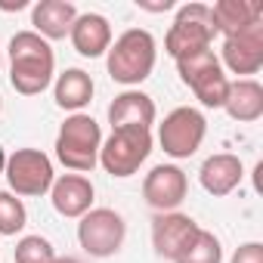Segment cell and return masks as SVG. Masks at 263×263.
Instances as JSON below:
<instances>
[{"mask_svg":"<svg viewBox=\"0 0 263 263\" xmlns=\"http://www.w3.org/2000/svg\"><path fill=\"white\" fill-rule=\"evenodd\" d=\"M241 177H245V164H241V158L232 155V152H217V155L204 158V164H201V171H198L201 189H204L208 195H214V198H223V195H229L232 189H238Z\"/></svg>","mask_w":263,"mask_h":263,"instance_id":"9a60e30c","label":"cell"},{"mask_svg":"<svg viewBox=\"0 0 263 263\" xmlns=\"http://www.w3.org/2000/svg\"><path fill=\"white\" fill-rule=\"evenodd\" d=\"M99 149H102V127L96 118L78 111L68 115L56 134V158L65 164L71 174H90L99 164Z\"/></svg>","mask_w":263,"mask_h":263,"instance_id":"3957f363","label":"cell"},{"mask_svg":"<svg viewBox=\"0 0 263 263\" xmlns=\"http://www.w3.org/2000/svg\"><path fill=\"white\" fill-rule=\"evenodd\" d=\"M68 37L84 59H96V56H105L111 47V25L99 13H78Z\"/></svg>","mask_w":263,"mask_h":263,"instance_id":"e0dca14e","label":"cell"},{"mask_svg":"<svg viewBox=\"0 0 263 263\" xmlns=\"http://www.w3.org/2000/svg\"><path fill=\"white\" fill-rule=\"evenodd\" d=\"M155 59H158V44H155L152 31H146V28H127L121 37L111 41V47L105 53L111 81H118L130 90L140 87L155 71Z\"/></svg>","mask_w":263,"mask_h":263,"instance_id":"7a4b0ae2","label":"cell"},{"mask_svg":"<svg viewBox=\"0 0 263 263\" xmlns=\"http://www.w3.org/2000/svg\"><path fill=\"white\" fill-rule=\"evenodd\" d=\"M93 195H96V189H93L90 177H84V174L56 177L53 180V189H50L53 211L59 217H71V220H81L93 208Z\"/></svg>","mask_w":263,"mask_h":263,"instance_id":"4fadbf2b","label":"cell"},{"mask_svg":"<svg viewBox=\"0 0 263 263\" xmlns=\"http://www.w3.org/2000/svg\"><path fill=\"white\" fill-rule=\"evenodd\" d=\"M28 223V211L19 195L13 192H0V235H16Z\"/></svg>","mask_w":263,"mask_h":263,"instance_id":"7402d4cb","label":"cell"},{"mask_svg":"<svg viewBox=\"0 0 263 263\" xmlns=\"http://www.w3.org/2000/svg\"><path fill=\"white\" fill-rule=\"evenodd\" d=\"M4 177L10 183L13 195H25V198H41L53 189L56 171L47 152L41 149H16L13 155H7V167Z\"/></svg>","mask_w":263,"mask_h":263,"instance_id":"52a82bcc","label":"cell"},{"mask_svg":"<svg viewBox=\"0 0 263 263\" xmlns=\"http://www.w3.org/2000/svg\"><path fill=\"white\" fill-rule=\"evenodd\" d=\"M195 232H198V223L189 214H180V211L155 214V220H152V248H155L158 257L174 260L189 245V238Z\"/></svg>","mask_w":263,"mask_h":263,"instance_id":"7c38bea8","label":"cell"},{"mask_svg":"<svg viewBox=\"0 0 263 263\" xmlns=\"http://www.w3.org/2000/svg\"><path fill=\"white\" fill-rule=\"evenodd\" d=\"M223 62L232 74H257L263 68V22L232 34V37H223Z\"/></svg>","mask_w":263,"mask_h":263,"instance_id":"8fae6325","label":"cell"},{"mask_svg":"<svg viewBox=\"0 0 263 263\" xmlns=\"http://www.w3.org/2000/svg\"><path fill=\"white\" fill-rule=\"evenodd\" d=\"M0 111H4V96H0Z\"/></svg>","mask_w":263,"mask_h":263,"instance_id":"f1b7e54d","label":"cell"},{"mask_svg":"<svg viewBox=\"0 0 263 263\" xmlns=\"http://www.w3.org/2000/svg\"><path fill=\"white\" fill-rule=\"evenodd\" d=\"M124 238H127V223L111 208H90L78 223V245L90 257L99 260L115 257L124 248Z\"/></svg>","mask_w":263,"mask_h":263,"instance_id":"ba28073f","label":"cell"},{"mask_svg":"<svg viewBox=\"0 0 263 263\" xmlns=\"http://www.w3.org/2000/svg\"><path fill=\"white\" fill-rule=\"evenodd\" d=\"M0 65H4V53H0Z\"/></svg>","mask_w":263,"mask_h":263,"instance_id":"f546056e","label":"cell"},{"mask_svg":"<svg viewBox=\"0 0 263 263\" xmlns=\"http://www.w3.org/2000/svg\"><path fill=\"white\" fill-rule=\"evenodd\" d=\"M189 195V177L177 164H155L143 180V198L158 214L177 211Z\"/></svg>","mask_w":263,"mask_h":263,"instance_id":"30bf717a","label":"cell"},{"mask_svg":"<svg viewBox=\"0 0 263 263\" xmlns=\"http://www.w3.org/2000/svg\"><path fill=\"white\" fill-rule=\"evenodd\" d=\"M74 19H78V7L71 4V0H41V4L31 7L34 34H41L47 44L68 37Z\"/></svg>","mask_w":263,"mask_h":263,"instance_id":"2e32d148","label":"cell"},{"mask_svg":"<svg viewBox=\"0 0 263 263\" xmlns=\"http://www.w3.org/2000/svg\"><path fill=\"white\" fill-rule=\"evenodd\" d=\"M93 90H96V84H93V78H90L84 68H65V71L56 78V84H53L56 105H59L62 111H71V115L84 111V108L93 102Z\"/></svg>","mask_w":263,"mask_h":263,"instance_id":"ffe728a7","label":"cell"},{"mask_svg":"<svg viewBox=\"0 0 263 263\" xmlns=\"http://www.w3.org/2000/svg\"><path fill=\"white\" fill-rule=\"evenodd\" d=\"M177 71H180V81L195 93V99L204 108H223L226 93H229V78L220 59L214 56V50H201V53L177 59Z\"/></svg>","mask_w":263,"mask_h":263,"instance_id":"5b68a950","label":"cell"},{"mask_svg":"<svg viewBox=\"0 0 263 263\" xmlns=\"http://www.w3.org/2000/svg\"><path fill=\"white\" fill-rule=\"evenodd\" d=\"M211 22H214L217 34L232 37V34L263 22V7L257 0H217L211 7Z\"/></svg>","mask_w":263,"mask_h":263,"instance_id":"ac0fdd59","label":"cell"},{"mask_svg":"<svg viewBox=\"0 0 263 263\" xmlns=\"http://www.w3.org/2000/svg\"><path fill=\"white\" fill-rule=\"evenodd\" d=\"M229 263H263V245H260V241H245V245H238Z\"/></svg>","mask_w":263,"mask_h":263,"instance_id":"cb8c5ba5","label":"cell"},{"mask_svg":"<svg viewBox=\"0 0 263 263\" xmlns=\"http://www.w3.org/2000/svg\"><path fill=\"white\" fill-rule=\"evenodd\" d=\"M174 263H223V245L214 232L201 229L189 238V245L174 257Z\"/></svg>","mask_w":263,"mask_h":263,"instance_id":"44dd1931","label":"cell"},{"mask_svg":"<svg viewBox=\"0 0 263 263\" xmlns=\"http://www.w3.org/2000/svg\"><path fill=\"white\" fill-rule=\"evenodd\" d=\"M4 167H7V152L0 149V174H4Z\"/></svg>","mask_w":263,"mask_h":263,"instance_id":"83f0119b","label":"cell"},{"mask_svg":"<svg viewBox=\"0 0 263 263\" xmlns=\"http://www.w3.org/2000/svg\"><path fill=\"white\" fill-rule=\"evenodd\" d=\"M137 7L140 10H149V13H164L174 7V0H158V4H146V0H137Z\"/></svg>","mask_w":263,"mask_h":263,"instance_id":"d4e9b609","label":"cell"},{"mask_svg":"<svg viewBox=\"0 0 263 263\" xmlns=\"http://www.w3.org/2000/svg\"><path fill=\"white\" fill-rule=\"evenodd\" d=\"M204 134H208V121L192 105L174 108L158 124V143H161L164 155H171V158H192L201 149Z\"/></svg>","mask_w":263,"mask_h":263,"instance_id":"9c48e42d","label":"cell"},{"mask_svg":"<svg viewBox=\"0 0 263 263\" xmlns=\"http://www.w3.org/2000/svg\"><path fill=\"white\" fill-rule=\"evenodd\" d=\"M214 37H217V31H214V22H211V7L208 4H186L174 16V25L164 37V50L177 62L183 56L211 50Z\"/></svg>","mask_w":263,"mask_h":263,"instance_id":"8992f818","label":"cell"},{"mask_svg":"<svg viewBox=\"0 0 263 263\" xmlns=\"http://www.w3.org/2000/svg\"><path fill=\"white\" fill-rule=\"evenodd\" d=\"M155 115H158L155 111V102L143 90H124L108 105V124H111V130H118V127H143V130H152Z\"/></svg>","mask_w":263,"mask_h":263,"instance_id":"5bb4252c","label":"cell"},{"mask_svg":"<svg viewBox=\"0 0 263 263\" xmlns=\"http://www.w3.org/2000/svg\"><path fill=\"white\" fill-rule=\"evenodd\" d=\"M152 155V130L143 127H118L108 134V140H102L99 149V164L108 177L127 180L134 177L146 158Z\"/></svg>","mask_w":263,"mask_h":263,"instance_id":"277c9868","label":"cell"},{"mask_svg":"<svg viewBox=\"0 0 263 263\" xmlns=\"http://www.w3.org/2000/svg\"><path fill=\"white\" fill-rule=\"evenodd\" d=\"M223 108H226V115L232 121H241V124L260 121L263 118V87L254 78L229 81V93H226Z\"/></svg>","mask_w":263,"mask_h":263,"instance_id":"d6986e66","label":"cell"},{"mask_svg":"<svg viewBox=\"0 0 263 263\" xmlns=\"http://www.w3.org/2000/svg\"><path fill=\"white\" fill-rule=\"evenodd\" d=\"M53 263H84V260H78V257H71V254H65V257H59L56 254V260Z\"/></svg>","mask_w":263,"mask_h":263,"instance_id":"484cf974","label":"cell"},{"mask_svg":"<svg viewBox=\"0 0 263 263\" xmlns=\"http://www.w3.org/2000/svg\"><path fill=\"white\" fill-rule=\"evenodd\" d=\"M53 47L34 31H16L10 41V84L22 96H37L53 84Z\"/></svg>","mask_w":263,"mask_h":263,"instance_id":"6da1fadb","label":"cell"},{"mask_svg":"<svg viewBox=\"0 0 263 263\" xmlns=\"http://www.w3.org/2000/svg\"><path fill=\"white\" fill-rule=\"evenodd\" d=\"M56 248L44 235H22L16 245V263H53Z\"/></svg>","mask_w":263,"mask_h":263,"instance_id":"603a6c76","label":"cell"},{"mask_svg":"<svg viewBox=\"0 0 263 263\" xmlns=\"http://www.w3.org/2000/svg\"><path fill=\"white\" fill-rule=\"evenodd\" d=\"M22 7H28L25 0H16V4H0V10H22Z\"/></svg>","mask_w":263,"mask_h":263,"instance_id":"4316f807","label":"cell"}]
</instances>
